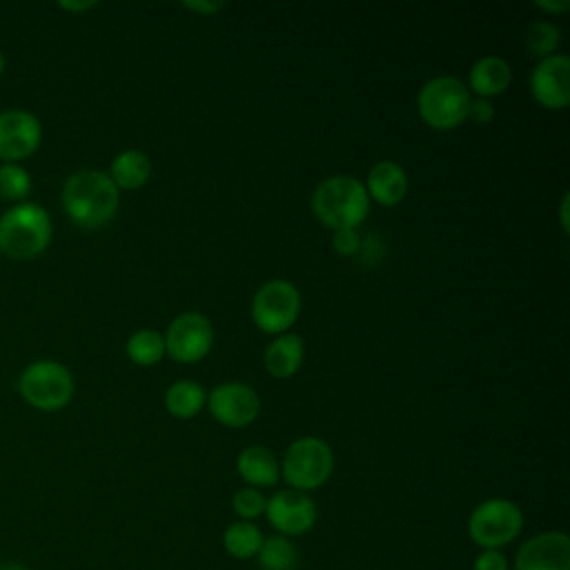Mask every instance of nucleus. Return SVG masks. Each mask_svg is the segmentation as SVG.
Masks as SVG:
<instances>
[{
  "mask_svg": "<svg viewBox=\"0 0 570 570\" xmlns=\"http://www.w3.org/2000/svg\"><path fill=\"white\" fill-rule=\"evenodd\" d=\"M470 91L454 76H436L428 80L416 98L419 114L434 129H454L468 118Z\"/></svg>",
  "mask_w": 570,
  "mask_h": 570,
  "instance_id": "nucleus-7",
  "label": "nucleus"
},
{
  "mask_svg": "<svg viewBox=\"0 0 570 570\" xmlns=\"http://www.w3.org/2000/svg\"><path fill=\"white\" fill-rule=\"evenodd\" d=\"M510 80H512L510 65L499 56H483L470 69V89L479 98H490V96L503 94L508 89Z\"/></svg>",
  "mask_w": 570,
  "mask_h": 570,
  "instance_id": "nucleus-18",
  "label": "nucleus"
},
{
  "mask_svg": "<svg viewBox=\"0 0 570 570\" xmlns=\"http://www.w3.org/2000/svg\"><path fill=\"white\" fill-rule=\"evenodd\" d=\"M205 401V390L196 381H176L165 392V407L176 419L196 416Z\"/></svg>",
  "mask_w": 570,
  "mask_h": 570,
  "instance_id": "nucleus-21",
  "label": "nucleus"
},
{
  "mask_svg": "<svg viewBox=\"0 0 570 570\" xmlns=\"http://www.w3.org/2000/svg\"><path fill=\"white\" fill-rule=\"evenodd\" d=\"M261 570H294L298 566V548L283 534L265 537L256 554Z\"/></svg>",
  "mask_w": 570,
  "mask_h": 570,
  "instance_id": "nucleus-22",
  "label": "nucleus"
},
{
  "mask_svg": "<svg viewBox=\"0 0 570 570\" xmlns=\"http://www.w3.org/2000/svg\"><path fill=\"white\" fill-rule=\"evenodd\" d=\"M365 191L370 200H376L379 205H399L407 194V174L399 163L381 160L367 171Z\"/></svg>",
  "mask_w": 570,
  "mask_h": 570,
  "instance_id": "nucleus-15",
  "label": "nucleus"
},
{
  "mask_svg": "<svg viewBox=\"0 0 570 570\" xmlns=\"http://www.w3.org/2000/svg\"><path fill=\"white\" fill-rule=\"evenodd\" d=\"M0 570H29V568L18 561H0Z\"/></svg>",
  "mask_w": 570,
  "mask_h": 570,
  "instance_id": "nucleus-34",
  "label": "nucleus"
},
{
  "mask_svg": "<svg viewBox=\"0 0 570 570\" xmlns=\"http://www.w3.org/2000/svg\"><path fill=\"white\" fill-rule=\"evenodd\" d=\"M561 33L552 22H532L525 31V47L530 53L548 58L559 47Z\"/></svg>",
  "mask_w": 570,
  "mask_h": 570,
  "instance_id": "nucleus-25",
  "label": "nucleus"
},
{
  "mask_svg": "<svg viewBox=\"0 0 570 570\" xmlns=\"http://www.w3.org/2000/svg\"><path fill=\"white\" fill-rule=\"evenodd\" d=\"M236 470L249 488H272L281 479V463L274 452L263 445H249L238 452Z\"/></svg>",
  "mask_w": 570,
  "mask_h": 570,
  "instance_id": "nucleus-16",
  "label": "nucleus"
},
{
  "mask_svg": "<svg viewBox=\"0 0 570 570\" xmlns=\"http://www.w3.org/2000/svg\"><path fill=\"white\" fill-rule=\"evenodd\" d=\"M314 216L336 229H354L367 218L370 196L365 185L352 176H330L312 194Z\"/></svg>",
  "mask_w": 570,
  "mask_h": 570,
  "instance_id": "nucleus-3",
  "label": "nucleus"
},
{
  "mask_svg": "<svg viewBox=\"0 0 570 570\" xmlns=\"http://www.w3.org/2000/svg\"><path fill=\"white\" fill-rule=\"evenodd\" d=\"M151 163L138 149L120 151L109 165V178L118 189H138L149 180Z\"/></svg>",
  "mask_w": 570,
  "mask_h": 570,
  "instance_id": "nucleus-19",
  "label": "nucleus"
},
{
  "mask_svg": "<svg viewBox=\"0 0 570 570\" xmlns=\"http://www.w3.org/2000/svg\"><path fill=\"white\" fill-rule=\"evenodd\" d=\"M183 7L189 9V11H196L200 16H209V13H218L225 7V2L223 0H218V2H212V0L209 2H205V0L191 2V0H187V2H183Z\"/></svg>",
  "mask_w": 570,
  "mask_h": 570,
  "instance_id": "nucleus-30",
  "label": "nucleus"
},
{
  "mask_svg": "<svg viewBox=\"0 0 570 570\" xmlns=\"http://www.w3.org/2000/svg\"><path fill=\"white\" fill-rule=\"evenodd\" d=\"M298 312L301 294L285 278L263 283L252 298V318L267 334H285L298 318Z\"/></svg>",
  "mask_w": 570,
  "mask_h": 570,
  "instance_id": "nucleus-8",
  "label": "nucleus"
},
{
  "mask_svg": "<svg viewBox=\"0 0 570 570\" xmlns=\"http://www.w3.org/2000/svg\"><path fill=\"white\" fill-rule=\"evenodd\" d=\"M523 530V512L510 499H485L468 517V537L481 550H501Z\"/></svg>",
  "mask_w": 570,
  "mask_h": 570,
  "instance_id": "nucleus-5",
  "label": "nucleus"
},
{
  "mask_svg": "<svg viewBox=\"0 0 570 570\" xmlns=\"http://www.w3.org/2000/svg\"><path fill=\"white\" fill-rule=\"evenodd\" d=\"M207 407L220 425L245 428L258 416L261 401L245 383H220L209 392Z\"/></svg>",
  "mask_w": 570,
  "mask_h": 570,
  "instance_id": "nucleus-13",
  "label": "nucleus"
},
{
  "mask_svg": "<svg viewBox=\"0 0 570 570\" xmlns=\"http://www.w3.org/2000/svg\"><path fill=\"white\" fill-rule=\"evenodd\" d=\"M534 100L548 109H563L570 102V60L563 53L541 58L530 73Z\"/></svg>",
  "mask_w": 570,
  "mask_h": 570,
  "instance_id": "nucleus-14",
  "label": "nucleus"
},
{
  "mask_svg": "<svg viewBox=\"0 0 570 570\" xmlns=\"http://www.w3.org/2000/svg\"><path fill=\"white\" fill-rule=\"evenodd\" d=\"M559 216H561V227H563V232H568V194H563Z\"/></svg>",
  "mask_w": 570,
  "mask_h": 570,
  "instance_id": "nucleus-33",
  "label": "nucleus"
},
{
  "mask_svg": "<svg viewBox=\"0 0 570 570\" xmlns=\"http://www.w3.org/2000/svg\"><path fill=\"white\" fill-rule=\"evenodd\" d=\"M53 225L49 212L33 203H13L0 214V254L24 261L42 254L51 243Z\"/></svg>",
  "mask_w": 570,
  "mask_h": 570,
  "instance_id": "nucleus-2",
  "label": "nucleus"
},
{
  "mask_svg": "<svg viewBox=\"0 0 570 570\" xmlns=\"http://www.w3.org/2000/svg\"><path fill=\"white\" fill-rule=\"evenodd\" d=\"M163 338L165 354H169L174 361L196 363L212 350L214 327L205 314L183 312L169 323Z\"/></svg>",
  "mask_w": 570,
  "mask_h": 570,
  "instance_id": "nucleus-9",
  "label": "nucleus"
},
{
  "mask_svg": "<svg viewBox=\"0 0 570 570\" xmlns=\"http://www.w3.org/2000/svg\"><path fill=\"white\" fill-rule=\"evenodd\" d=\"M73 376L67 365L53 358H38L22 367L18 376L20 396L36 410H62L73 396Z\"/></svg>",
  "mask_w": 570,
  "mask_h": 570,
  "instance_id": "nucleus-4",
  "label": "nucleus"
},
{
  "mask_svg": "<svg viewBox=\"0 0 570 570\" xmlns=\"http://www.w3.org/2000/svg\"><path fill=\"white\" fill-rule=\"evenodd\" d=\"M31 191V174L20 163H0V198L11 203L27 200Z\"/></svg>",
  "mask_w": 570,
  "mask_h": 570,
  "instance_id": "nucleus-24",
  "label": "nucleus"
},
{
  "mask_svg": "<svg viewBox=\"0 0 570 570\" xmlns=\"http://www.w3.org/2000/svg\"><path fill=\"white\" fill-rule=\"evenodd\" d=\"M4 69H7V56H4V51L0 49V76L4 73Z\"/></svg>",
  "mask_w": 570,
  "mask_h": 570,
  "instance_id": "nucleus-35",
  "label": "nucleus"
},
{
  "mask_svg": "<svg viewBox=\"0 0 570 570\" xmlns=\"http://www.w3.org/2000/svg\"><path fill=\"white\" fill-rule=\"evenodd\" d=\"M265 534L252 521H234L223 532V548L234 559H252L258 554Z\"/></svg>",
  "mask_w": 570,
  "mask_h": 570,
  "instance_id": "nucleus-20",
  "label": "nucleus"
},
{
  "mask_svg": "<svg viewBox=\"0 0 570 570\" xmlns=\"http://www.w3.org/2000/svg\"><path fill=\"white\" fill-rule=\"evenodd\" d=\"M125 352L136 365H154L165 356V338L156 330H138L127 338Z\"/></svg>",
  "mask_w": 570,
  "mask_h": 570,
  "instance_id": "nucleus-23",
  "label": "nucleus"
},
{
  "mask_svg": "<svg viewBox=\"0 0 570 570\" xmlns=\"http://www.w3.org/2000/svg\"><path fill=\"white\" fill-rule=\"evenodd\" d=\"M42 142V125L36 114L11 107L0 111V160L18 163L29 158Z\"/></svg>",
  "mask_w": 570,
  "mask_h": 570,
  "instance_id": "nucleus-11",
  "label": "nucleus"
},
{
  "mask_svg": "<svg viewBox=\"0 0 570 570\" xmlns=\"http://www.w3.org/2000/svg\"><path fill=\"white\" fill-rule=\"evenodd\" d=\"M510 570H570V537L548 530L525 539L517 548Z\"/></svg>",
  "mask_w": 570,
  "mask_h": 570,
  "instance_id": "nucleus-12",
  "label": "nucleus"
},
{
  "mask_svg": "<svg viewBox=\"0 0 570 570\" xmlns=\"http://www.w3.org/2000/svg\"><path fill=\"white\" fill-rule=\"evenodd\" d=\"M534 7H539V9H543V11H548V13H563L568 7H570V2L568 0H559V2H548V0H537L534 2Z\"/></svg>",
  "mask_w": 570,
  "mask_h": 570,
  "instance_id": "nucleus-32",
  "label": "nucleus"
},
{
  "mask_svg": "<svg viewBox=\"0 0 570 570\" xmlns=\"http://www.w3.org/2000/svg\"><path fill=\"white\" fill-rule=\"evenodd\" d=\"M98 2L96 0H58V7L65 9V11H87V9H94Z\"/></svg>",
  "mask_w": 570,
  "mask_h": 570,
  "instance_id": "nucleus-31",
  "label": "nucleus"
},
{
  "mask_svg": "<svg viewBox=\"0 0 570 570\" xmlns=\"http://www.w3.org/2000/svg\"><path fill=\"white\" fill-rule=\"evenodd\" d=\"M468 118L479 122V125H485L494 118V107L488 98H470V105H468Z\"/></svg>",
  "mask_w": 570,
  "mask_h": 570,
  "instance_id": "nucleus-29",
  "label": "nucleus"
},
{
  "mask_svg": "<svg viewBox=\"0 0 570 570\" xmlns=\"http://www.w3.org/2000/svg\"><path fill=\"white\" fill-rule=\"evenodd\" d=\"M265 370L276 379H289L303 365V341L296 334H278L263 354Z\"/></svg>",
  "mask_w": 570,
  "mask_h": 570,
  "instance_id": "nucleus-17",
  "label": "nucleus"
},
{
  "mask_svg": "<svg viewBox=\"0 0 570 570\" xmlns=\"http://www.w3.org/2000/svg\"><path fill=\"white\" fill-rule=\"evenodd\" d=\"M332 247L343 256H352L358 252L361 238L354 229H336L332 236Z\"/></svg>",
  "mask_w": 570,
  "mask_h": 570,
  "instance_id": "nucleus-28",
  "label": "nucleus"
},
{
  "mask_svg": "<svg viewBox=\"0 0 570 570\" xmlns=\"http://www.w3.org/2000/svg\"><path fill=\"white\" fill-rule=\"evenodd\" d=\"M67 216L85 229H96L109 223L118 209V187L107 171L80 169L73 171L60 194Z\"/></svg>",
  "mask_w": 570,
  "mask_h": 570,
  "instance_id": "nucleus-1",
  "label": "nucleus"
},
{
  "mask_svg": "<svg viewBox=\"0 0 570 570\" xmlns=\"http://www.w3.org/2000/svg\"><path fill=\"white\" fill-rule=\"evenodd\" d=\"M332 468V448L318 436H301L285 450L281 461V476L292 490L309 492L330 479Z\"/></svg>",
  "mask_w": 570,
  "mask_h": 570,
  "instance_id": "nucleus-6",
  "label": "nucleus"
},
{
  "mask_svg": "<svg viewBox=\"0 0 570 570\" xmlns=\"http://www.w3.org/2000/svg\"><path fill=\"white\" fill-rule=\"evenodd\" d=\"M472 570H510V561L501 550H481L472 561Z\"/></svg>",
  "mask_w": 570,
  "mask_h": 570,
  "instance_id": "nucleus-27",
  "label": "nucleus"
},
{
  "mask_svg": "<svg viewBox=\"0 0 570 570\" xmlns=\"http://www.w3.org/2000/svg\"><path fill=\"white\" fill-rule=\"evenodd\" d=\"M265 505H267V497L261 490L249 485L236 490L232 497V508L240 521H254L256 517L265 514Z\"/></svg>",
  "mask_w": 570,
  "mask_h": 570,
  "instance_id": "nucleus-26",
  "label": "nucleus"
},
{
  "mask_svg": "<svg viewBox=\"0 0 570 570\" xmlns=\"http://www.w3.org/2000/svg\"><path fill=\"white\" fill-rule=\"evenodd\" d=\"M316 503L307 492L298 490H278L267 499L265 517L269 525L276 530V534H283L287 539L301 537L309 532L316 523Z\"/></svg>",
  "mask_w": 570,
  "mask_h": 570,
  "instance_id": "nucleus-10",
  "label": "nucleus"
}]
</instances>
